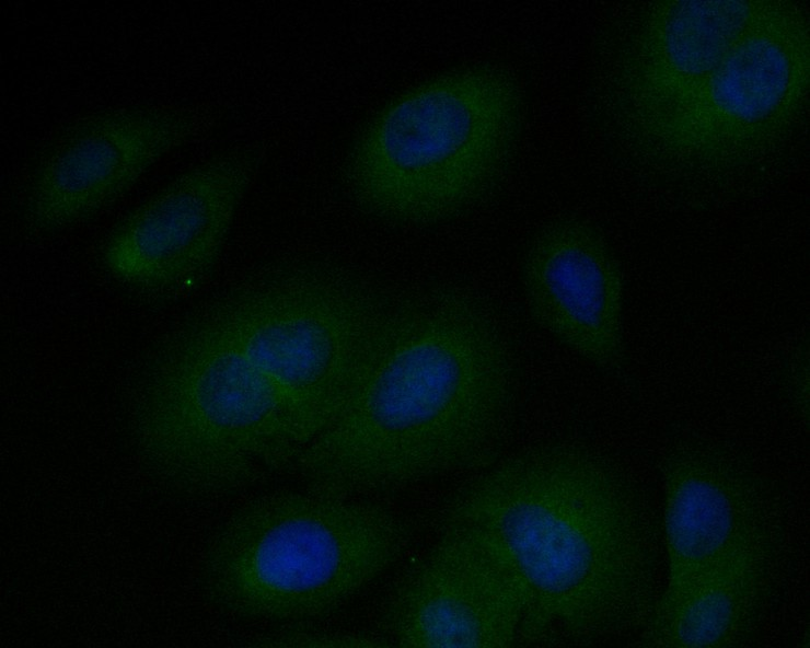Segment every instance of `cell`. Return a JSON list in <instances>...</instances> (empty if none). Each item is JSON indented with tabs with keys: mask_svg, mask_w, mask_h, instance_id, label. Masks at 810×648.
<instances>
[{
	"mask_svg": "<svg viewBox=\"0 0 810 648\" xmlns=\"http://www.w3.org/2000/svg\"><path fill=\"white\" fill-rule=\"evenodd\" d=\"M518 377L504 325L474 291L396 297L358 390L291 466L308 488L354 497L477 467L501 444Z\"/></svg>",
	"mask_w": 810,
	"mask_h": 648,
	"instance_id": "6da1fadb",
	"label": "cell"
},
{
	"mask_svg": "<svg viewBox=\"0 0 810 648\" xmlns=\"http://www.w3.org/2000/svg\"><path fill=\"white\" fill-rule=\"evenodd\" d=\"M443 525L487 539L516 576L529 640L577 645L644 627L655 602L650 531L628 485L594 452L544 443L490 467Z\"/></svg>",
	"mask_w": 810,
	"mask_h": 648,
	"instance_id": "7a4b0ae2",
	"label": "cell"
},
{
	"mask_svg": "<svg viewBox=\"0 0 810 648\" xmlns=\"http://www.w3.org/2000/svg\"><path fill=\"white\" fill-rule=\"evenodd\" d=\"M409 540L405 520L367 497L274 491L243 505L218 530L204 585L233 615L308 622L352 600L398 560Z\"/></svg>",
	"mask_w": 810,
	"mask_h": 648,
	"instance_id": "3957f363",
	"label": "cell"
},
{
	"mask_svg": "<svg viewBox=\"0 0 810 648\" xmlns=\"http://www.w3.org/2000/svg\"><path fill=\"white\" fill-rule=\"evenodd\" d=\"M135 431L151 467L195 495L244 486L305 447L285 396L211 312L152 363Z\"/></svg>",
	"mask_w": 810,
	"mask_h": 648,
	"instance_id": "277c9868",
	"label": "cell"
},
{
	"mask_svg": "<svg viewBox=\"0 0 810 648\" xmlns=\"http://www.w3.org/2000/svg\"><path fill=\"white\" fill-rule=\"evenodd\" d=\"M522 96L496 65L425 81L391 101L363 128L346 181L375 217L403 224L449 218L478 201L507 164Z\"/></svg>",
	"mask_w": 810,
	"mask_h": 648,
	"instance_id": "5b68a950",
	"label": "cell"
},
{
	"mask_svg": "<svg viewBox=\"0 0 810 648\" xmlns=\"http://www.w3.org/2000/svg\"><path fill=\"white\" fill-rule=\"evenodd\" d=\"M395 300L350 271L306 264L243 286L211 313L285 396L306 447L358 390Z\"/></svg>",
	"mask_w": 810,
	"mask_h": 648,
	"instance_id": "8992f818",
	"label": "cell"
},
{
	"mask_svg": "<svg viewBox=\"0 0 810 648\" xmlns=\"http://www.w3.org/2000/svg\"><path fill=\"white\" fill-rule=\"evenodd\" d=\"M809 88V13L799 2L779 0L693 96L641 129L673 157L704 163L744 158L788 131Z\"/></svg>",
	"mask_w": 810,
	"mask_h": 648,
	"instance_id": "52a82bcc",
	"label": "cell"
},
{
	"mask_svg": "<svg viewBox=\"0 0 810 648\" xmlns=\"http://www.w3.org/2000/svg\"><path fill=\"white\" fill-rule=\"evenodd\" d=\"M207 124L193 108L157 105L76 119L45 146L31 170L24 195L28 227L54 232L94 216L165 155L199 137Z\"/></svg>",
	"mask_w": 810,
	"mask_h": 648,
	"instance_id": "ba28073f",
	"label": "cell"
},
{
	"mask_svg": "<svg viewBox=\"0 0 810 648\" xmlns=\"http://www.w3.org/2000/svg\"><path fill=\"white\" fill-rule=\"evenodd\" d=\"M257 150L219 153L178 174L109 233L102 262L116 279L152 293H175L217 263L259 166Z\"/></svg>",
	"mask_w": 810,
	"mask_h": 648,
	"instance_id": "9c48e42d",
	"label": "cell"
},
{
	"mask_svg": "<svg viewBox=\"0 0 810 648\" xmlns=\"http://www.w3.org/2000/svg\"><path fill=\"white\" fill-rule=\"evenodd\" d=\"M383 636L413 648H506L529 640L520 585L496 547L465 526L437 542L391 592Z\"/></svg>",
	"mask_w": 810,
	"mask_h": 648,
	"instance_id": "30bf717a",
	"label": "cell"
},
{
	"mask_svg": "<svg viewBox=\"0 0 810 648\" xmlns=\"http://www.w3.org/2000/svg\"><path fill=\"white\" fill-rule=\"evenodd\" d=\"M532 321L604 372L625 361L624 279L603 233L580 218L549 223L531 241L520 270Z\"/></svg>",
	"mask_w": 810,
	"mask_h": 648,
	"instance_id": "8fae6325",
	"label": "cell"
},
{
	"mask_svg": "<svg viewBox=\"0 0 810 648\" xmlns=\"http://www.w3.org/2000/svg\"><path fill=\"white\" fill-rule=\"evenodd\" d=\"M779 0L660 1L625 50L618 86L641 128L681 107Z\"/></svg>",
	"mask_w": 810,
	"mask_h": 648,
	"instance_id": "7c38bea8",
	"label": "cell"
},
{
	"mask_svg": "<svg viewBox=\"0 0 810 648\" xmlns=\"http://www.w3.org/2000/svg\"><path fill=\"white\" fill-rule=\"evenodd\" d=\"M663 491L668 574L655 605L670 601L722 558L764 535L750 482L717 453H674L664 464Z\"/></svg>",
	"mask_w": 810,
	"mask_h": 648,
	"instance_id": "4fadbf2b",
	"label": "cell"
},
{
	"mask_svg": "<svg viewBox=\"0 0 810 648\" xmlns=\"http://www.w3.org/2000/svg\"><path fill=\"white\" fill-rule=\"evenodd\" d=\"M764 535L739 547L678 595L656 604L641 645L727 648L743 645L757 622L767 580Z\"/></svg>",
	"mask_w": 810,
	"mask_h": 648,
	"instance_id": "5bb4252c",
	"label": "cell"
},
{
	"mask_svg": "<svg viewBox=\"0 0 810 648\" xmlns=\"http://www.w3.org/2000/svg\"><path fill=\"white\" fill-rule=\"evenodd\" d=\"M254 647L273 648H374L390 647L384 637L350 630H327L287 624L258 635L250 644Z\"/></svg>",
	"mask_w": 810,
	"mask_h": 648,
	"instance_id": "9a60e30c",
	"label": "cell"
},
{
	"mask_svg": "<svg viewBox=\"0 0 810 648\" xmlns=\"http://www.w3.org/2000/svg\"><path fill=\"white\" fill-rule=\"evenodd\" d=\"M787 387L796 410L803 420L809 419V348L806 343L792 357Z\"/></svg>",
	"mask_w": 810,
	"mask_h": 648,
	"instance_id": "2e32d148",
	"label": "cell"
}]
</instances>
